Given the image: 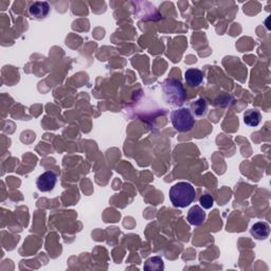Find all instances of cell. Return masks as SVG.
Wrapping results in <instances>:
<instances>
[{
  "instance_id": "obj_11",
  "label": "cell",
  "mask_w": 271,
  "mask_h": 271,
  "mask_svg": "<svg viewBox=\"0 0 271 271\" xmlns=\"http://www.w3.org/2000/svg\"><path fill=\"white\" fill-rule=\"evenodd\" d=\"M206 108H208V105H206V102L203 99H198L197 101L193 102L191 105L193 113L195 115H198V117H201V115L205 113Z\"/></svg>"
},
{
  "instance_id": "obj_3",
  "label": "cell",
  "mask_w": 271,
  "mask_h": 271,
  "mask_svg": "<svg viewBox=\"0 0 271 271\" xmlns=\"http://www.w3.org/2000/svg\"><path fill=\"white\" fill-rule=\"evenodd\" d=\"M171 121L174 128L179 133L190 132L195 125V119L188 108H180L172 112Z\"/></svg>"
},
{
  "instance_id": "obj_2",
  "label": "cell",
  "mask_w": 271,
  "mask_h": 271,
  "mask_svg": "<svg viewBox=\"0 0 271 271\" xmlns=\"http://www.w3.org/2000/svg\"><path fill=\"white\" fill-rule=\"evenodd\" d=\"M162 90L166 102L173 106H180L183 104L186 93L181 82L176 79H167L162 85Z\"/></svg>"
},
{
  "instance_id": "obj_10",
  "label": "cell",
  "mask_w": 271,
  "mask_h": 271,
  "mask_svg": "<svg viewBox=\"0 0 271 271\" xmlns=\"http://www.w3.org/2000/svg\"><path fill=\"white\" fill-rule=\"evenodd\" d=\"M144 270L146 271H163L164 270V263L162 259L159 256L150 257L144 263Z\"/></svg>"
},
{
  "instance_id": "obj_9",
  "label": "cell",
  "mask_w": 271,
  "mask_h": 271,
  "mask_svg": "<svg viewBox=\"0 0 271 271\" xmlns=\"http://www.w3.org/2000/svg\"><path fill=\"white\" fill-rule=\"evenodd\" d=\"M262 114L256 109H249L244 113V122L245 124L250 127H255L261 123Z\"/></svg>"
},
{
  "instance_id": "obj_7",
  "label": "cell",
  "mask_w": 271,
  "mask_h": 271,
  "mask_svg": "<svg viewBox=\"0 0 271 271\" xmlns=\"http://www.w3.org/2000/svg\"><path fill=\"white\" fill-rule=\"evenodd\" d=\"M184 79L190 87H197L203 82V72L196 68H191L185 71Z\"/></svg>"
},
{
  "instance_id": "obj_6",
  "label": "cell",
  "mask_w": 271,
  "mask_h": 271,
  "mask_svg": "<svg viewBox=\"0 0 271 271\" xmlns=\"http://www.w3.org/2000/svg\"><path fill=\"white\" fill-rule=\"evenodd\" d=\"M205 217H206V215H205V212L203 211V209H202L199 205H194L189 210L186 219H188L190 225L198 227V226H202L204 223Z\"/></svg>"
},
{
  "instance_id": "obj_4",
  "label": "cell",
  "mask_w": 271,
  "mask_h": 271,
  "mask_svg": "<svg viewBox=\"0 0 271 271\" xmlns=\"http://www.w3.org/2000/svg\"><path fill=\"white\" fill-rule=\"evenodd\" d=\"M57 181V177L53 172L48 171L43 173L42 175L37 178L36 185L41 192H50L54 189Z\"/></svg>"
},
{
  "instance_id": "obj_8",
  "label": "cell",
  "mask_w": 271,
  "mask_h": 271,
  "mask_svg": "<svg viewBox=\"0 0 271 271\" xmlns=\"http://www.w3.org/2000/svg\"><path fill=\"white\" fill-rule=\"evenodd\" d=\"M250 233L254 238L259 241L266 240L270 234V226L265 222L255 223L252 227H251Z\"/></svg>"
},
{
  "instance_id": "obj_12",
  "label": "cell",
  "mask_w": 271,
  "mask_h": 271,
  "mask_svg": "<svg viewBox=\"0 0 271 271\" xmlns=\"http://www.w3.org/2000/svg\"><path fill=\"white\" fill-rule=\"evenodd\" d=\"M199 203L203 209H211L213 204H214V198L210 194H203L201 198H199Z\"/></svg>"
},
{
  "instance_id": "obj_1",
  "label": "cell",
  "mask_w": 271,
  "mask_h": 271,
  "mask_svg": "<svg viewBox=\"0 0 271 271\" xmlns=\"http://www.w3.org/2000/svg\"><path fill=\"white\" fill-rule=\"evenodd\" d=\"M195 197L194 186L188 182H178L170 190V199L176 208H186L195 201Z\"/></svg>"
},
{
  "instance_id": "obj_5",
  "label": "cell",
  "mask_w": 271,
  "mask_h": 271,
  "mask_svg": "<svg viewBox=\"0 0 271 271\" xmlns=\"http://www.w3.org/2000/svg\"><path fill=\"white\" fill-rule=\"evenodd\" d=\"M50 12V5L46 1H35L30 5L29 13L32 17L37 19L46 18Z\"/></svg>"
}]
</instances>
